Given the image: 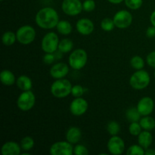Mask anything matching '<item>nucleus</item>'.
<instances>
[{
	"instance_id": "16",
	"label": "nucleus",
	"mask_w": 155,
	"mask_h": 155,
	"mask_svg": "<svg viewBox=\"0 0 155 155\" xmlns=\"http://www.w3.org/2000/svg\"><path fill=\"white\" fill-rule=\"evenodd\" d=\"M21 147L17 142H7L2 145L1 153L2 155H19L21 154Z\"/></svg>"
},
{
	"instance_id": "1",
	"label": "nucleus",
	"mask_w": 155,
	"mask_h": 155,
	"mask_svg": "<svg viewBox=\"0 0 155 155\" xmlns=\"http://www.w3.org/2000/svg\"><path fill=\"white\" fill-rule=\"evenodd\" d=\"M36 24L45 30L54 28L59 22L58 12L51 7H45L37 12L35 18Z\"/></svg>"
},
{
	"instance_id": "13",
	"label": "nucleus",
	"mask_w": 155,
	"mask_h": 155,
	"mask_svg": "<svg viewBox=\"0 0 155 155\" xmlns=\"http://www.w3.org/2000/svg\"><path fill=\"white\" fill-rule=\"evenodd\" d=\"M136 107L142 116H148L154 110V101L150 97H144L139 100Z\"/></svg>"
},
{
	"instance_id": "6",
	"label": "nucleus",
	"mask_w": 155,
	"mask_h": 155,
	"mask_svg": "<svg viewBox=\"0 0 155 155\" xmlns=\"http://www.w3.org/2000/svg\"><path fill=\"white\" fill-rule=\"evenodd\" d=\"M36 102V97L31 90L24 91L17 100V105L20 110L27 111L32 109Z\"/></svg>"
},
{
	"instance_id": "20",
	"label": "nucleus",
	"mask_w": 155,
	"mask_h": 155,
	"mask_svg": "<svg viewBox=\"0 0 155 155\" xmlns=\"http://www.w3.org/2000/svg\"><path fill=\"white\" fill-rule=\"evenodd\" d=\"M0 80L5 86H12L15 83V74L8 70H3L0 74Z\"/></svg>"
},
{
	"instance_id": "42",
	"label": "nucleus",
	"mask_w": 155,
	"mask_h": 155,
	"mask_svg": "<svg viewBox=\"0 0 155 155\" xmlns=\"http://www.w3.org/2000/svg\"><path fill=\"white\" fill-rule=\"evenodd\" d=\"M21 155H29V153H23Z\"/></svg>"
},
{
	"instance_id": "38",
	"label": "nucleus",
	"mask_w": 155,
	"mask_h": 155,
	"mask_svg": "<svg viewBox=\"0 0 155 155\" xmlns=\"http://www.w3.org/2000/svg\"><path fill=\"white\" fill-rule=\"evenodd\" d=\"M146 36L148 38H154L155 37V27L151 26L149 27L146 30Z\"/></svg>"
},
{
	"instance_id": "27",
	"label": "nucleus",
	"mask_w": 155,
	"mask_h": 155,
	"mask_svg": "<svg viewBox=\"0 0 155 155\" xmlns=\"http://www.w3.org/2000/svg\"><path fill=\"white\" fill-rule=\"evenodd\" d=\"M130 64L132 68L136 70H142L145 66V61L140 56H134L130 60Z\"/></svg>"
},
{
	"instance_id": "21",
	"label": "nucleus",
	"mask_w": 155,
	"mask_h": 155,
	"mask_svg": "<svg viewBox=\"0 0 155 155\" xmlns=\"http://www.w3.org/2000/svg\"><path fill=\"white\" fill-rule=\"evenodd\" d=\"M56 28H57V30L58 31L59 33L62 35H65V36L71 34L73 30L72 25H71V23L68 21H65V20L59 21L57 26H56Z\"/></svg>"
},
{
	"instance_id": "12",
	"label": "nucleus",
	"mask_w": 155,
	"mask_h": 155,
	"mask_svg": "<svg viewBox=\"0 0 155 155\" xmlns=\"http://www.w3.org/2000/svg\"><path fill=\"white\" fill-rule=\"evenodd\" d=\"M89 104L86 99L82 97L76 98L70 105V111L74 116H82L84 114L87 110Z\"/></svg>"
},
{
	"instance_id": "30",
	"label": "nucleus",
	"mask_w": 155,
	"mask_h": 155,
	"mask_svg": "<svg viewBox=\"0 0 155 155\" xmlns=\"http://www.w3.org/2000/svg\"><path fill=\"white\" fill-rule=\"evenodd\" d=\"M145 149L140 145H133L128 148L127 151V155H144Z\"/></svg>"
},
{
	"instance_id": "44",
	"label": "nucleus",
	"mask_w": 155,
	"mask_h": 155,
	"mask_svg": "<svg viewBox=\"0 0 155 155\" xmlns=\"http://www.w3.org/2000/svg\"><path fill=\"white\" fill-rule=\"evenodd\" d=\"M1 1H3V0H1Z\"/></svg>"
},
{
	"instance_id": "25",
	"label": "nucleus",
	"mask_w": 155,
	"mask_h": 155,
	"mask_svg": "<svg viewBox=\"0 0 155 155\" xmlns=\"http://www.w3.org/2000/svg\"><path fill=\"white\" fill-rule=\"evenodd\" d=\"M2 43L6 46H10L13 45L17 40L16 33H13L12 31H7L3 33L2 37Z\"/></svg>"
},
{
	"instance_id": "14",
	"label": "nucleus",
	"mask_w": 155,
	"mask_h": 155,
	"mask_svg": "<svg viewBox=\"0 0 155 155\" xmlns=\"http://www.w3.org/2000/svg\"><path fill=\"white\" fill-rule=\"evenodd\" d=\"M76 28L81 35L88 36L93 32L94 24L88 18H81L77 22Z\"/></svg>"
},
{
	"instance_id": "18",
	"label": "nucleus",
	"mask_w": 155,
	"mask_h": 155,
	"mask_svg": "<svg viewBox=\"0 0 155 155\" xmlns=\"http://www.w3.org/2000/svg\"><path fill=\"white\" fill-rule=\"evenodd\" d=\"M153 141L152 134L148 130L142 131L138 136V142L144 149H147L151 146Z\"/></svg>"
},
{
	"instance_id": "22",
	"label": "nucleus",
	"mask_w": 155,
	"mask_h": 155,
	"mask_svg": "<svg viewBox=\"0 0 155 155\" xmlns=\"http://www.w3.org/2000/svg\"><path fill=\"white\" fill-rule=\"evenodd\" d=\"M139 124L143 130L148 131H151L155 128V120L151 117H149V115L144 116V117L141 118Z\"/></svg>"
},
{
	"instance_id": "8",
	"label": "nucleus",
	"mask_w": 155,
	"mask_h": 155,
	"mask_svg": "<svg viewBox=\"0 0 155 155\" xmlns=\"http://www.w3.org/2000/svg\"><path fill=\"white\" fill-rule=\"evenodd\" d=\"M113 20L115 27L119 29H126L131 25L133 22V15L128 11L121 10L115 14Z\"/></svg>"
},
{
	"instance_id": "43",
	"label": "nucleus",
	"mask_w": 155,
	"mask_h": 155,
	"mask_svg": "<svg viewBox=\"0 0 155 155\" xmlns=\"http://www.w3.org/2000/svg\"><path fill=\"white\" fill-rule=\"evenodd\" d=\"M154 77H155V72H154Z\"/></svg>"
},
{
	"instance_id": "40",
	"label": "nucleus",
	"mask_w": 155,
	"mask_h": 155,
	"mask_svg": "<svg viewBox=\"0 0 155 155\" xmlns=\"http://www.w3.org/2000/svg\"><path fill=\"white\" fill-rule=\"evenodd\" d=\"M145 154L146 155H155V150L150 149V148H147L145 151Z\"/></svg>"
},
{
	"instance_id": "32",
	"label": "nucleus",
	"mask_w": 155,
	"mask_h": 155,
	"mask_svg": "<svg viewBox=\"0 0 155 155\" xmlns=\"http://www.w3.org/2000/svg\"><path fill=\"white\" fill-rule=\"evenodd\" d=\"M125 5L132 10H137L142 5L143 0H124Z\"/></svg>"
},
{
	"instance_id": "34",
	"label": "nucleus",
	"mask_w": 155,
	"mask_h": 155,
	"mask_svg": "<svg viewBox=\"0 0 155 155\" xmlns=\"http://www.w3.org/2000/svg\"><path fill=\"white\" fill-rule=\"evenodd\" d=\"M95 2L94 0H86L83 3V8L85 12H91L95 10Z\"/></svg>"
},
{
	"instance_id": "41",
	"label": "nucleus",
	"mask_w": 155,
	"mask_h": 155,
	"mask_svg": "<svg viewBox=\"0 0 155 155\" xmlns=\"http://www.w3.org/2000/svg\"><path fill=\"white\" fill-rule=\"evenodd\" d=\"M109 2L112 3V4H120V3L122 2L124 0H107Z\"/></svg>"
},
{
	"instance_id": "11",
	"label": "nucleus",
	"mask_w": 155,
	"mask_h": 155,
	"mask_svg": "<svg viewBox=\"0 0 155 155\" xmlns=\"http://www.w3.org/2000/svg\"><path fill=\"white\" fill-rule=\"evenodd\" d=\"M107 150L113 155H120L124 153L125 149L124 141L117 136H112L107 142Z\"/></svg>"
},
{
	"instance_id": "23",
	"label": "nucleus",
	"mask_w": 155,
	"mask_h": 155,
	"mask_svg": "<svg viewBox=\"0 0 155 155\" xmlns=\"http://www.w3.org/2000/svg\"><path fill=\"white\" fill-rule=\"evenodd\" d=\"M73 48H74V42L72 40L70 39H64L59 42L58 44V48L61 53H68L70 51H72Z\"/></svg>"
},
{
	"instance_id": "2",
	"label": "nucleus",
	"mask_w": 155,
	"mask_h": 155,
	"mask_svg": "<svg viewBox=\"0 0 155 155\" xmlns=\"http://www.w3.org/2000/svg\"><path fill=\"white\" fill-rule=\"evenodd\" d=\"M72 87V84L68 80L58 79L51 84V92L55 98H63L71 94Z\"/></svg>"
},
{
	"instance_id": "4",
	"label": "nucleus",
	"mask_w": 155,
	"mask_h": 155,
	"mask_svg": "<svg viewBox=\"0 0 155 155\" xmlns=\"http://www.w3.org/2000/svg\"><path fill=\"white\" fill-rule=\"evenodd\" d=\"M87 59L88 55L86 51L82 48H78L71 53L68 62L73 69L80 70L84 68L86 64Z\"/></svg>"
},
{
	"instance_id": "3",
	"label": "nucleus",
	"mask_w": 155,
	"mask_h": 155,
	"mask_svg": "<svg viewBox=\"0 0 155 155\" xmlns=\"http://www.w3.org/2000/svg\"><path fill=\"white\" fill-rule=\"evenodd\" d=\"M151 78L147 71L144 70H138L131 76L130 79V84L133 89L136 90H142L145 89L149 85Z\"/></svg>"
},
{
	"instance_id": "26",
	"label": "nucleus",
	"mask_w": 155,
	"mask_h": 155,
	"mask_svg": "<svg viewBox=\"0 0 155 155\" xmlns=\"http://www.w3.org/2000/svg\"><path fill=\"white\" fill-rule=\"evenodd\" d=\"M34 146V140L30 136H26L21 142V149L25 151H30Z\"/></svg>"
},
{
	"instance_id": "29",
	"label": "nucleus",
	"mask_w": 155,
	"mask_h": 155,
	"mask_svg": "<svg viewBox=\"0 0 155 155\" xmlns=\"http://www.w3.org/2000/svg\"><path fill=\"white\" fill-rule=\"evenodd\" d=\"M114 21L113 19H110V18H104L101 22V28L104 31H111V30H114Z\"/></svg>"
},
{
	"instance_id": "9",
	"label": "nucleus",
	"mask_w": 155,
	"mask_h": 155,
	"mask_svg": "<svg viewBox=\"0 0 155 155\" xmlns=\"http://www.w3.org/2000/svg\"><path fill=\"white\" fill-rule=\"evenodd\" d=\"M49 151L51 155H71L74 148L72 144L68 141H60L51 145Z\"/></svg>"
},
{
	"instance_id": "5",
	"label": "nucleus",
	"mask_w": 155,
	"mask_h": 155,
	"mask_svg": "<svg viewBox=\"0 0 155 155\" xmlns=\"http://www.w3.org/2000/svg\"><path fill=\"white\" fill-rule=\"evenodd\" d=\"M36 34V30L33 27L30 25L22 26L16 32L17 40L23 45H28L34 41Z\"/></svg>"
},
{
	"instance_id": "15",
	"label": "nucleus",
	"mask_w": 155,
	"mask_h": 155,
	"mask_svg": "<svg viewBox=\"0 0 155 155\" xmlns=\"http://www.w3.org/2000/svg\"><path fill=\"white\" fill-rule=\"evenodd\" d=\"M69 73V68L64 63H57L53 65L50 69V75L56 80L64 78Z\"/></svg>"
},
{
	"instance_id": "17",
	"label": "nucleus",
	"mask_w": 155,
	"mask_h": 155,
	"mask_svg": "<svg viewBox=\"0 0 155 155\" xmlns=\"http://www.w3.org/2000/svg\"><path fill=\"white\" fill-rule=\"evenodd\" d=\"M82 137V133L80 129H79L78 127H72L70 129H68V130L66 133V139L68 142H69L70 143H71L72 145L74 144L78 143L80 141Z\"/></svg>"
},
{
	"instance_id": "31",
	"label": "nucleus",
	"mask_w": 155,
	"mask_h": 155,
	"mask_svg": "<svg viewBox=\"0 0 155 155\" xmlns=\"http://www.w3.org/2000/svg\"><path fill=\"white\" fill-rule=\"evenodd\" d=\"M142 127L139 122H132L129 127V131L130 133L133 136H138L142 132Z\"/></svg>"
},
{
	"instance_id": "36",
	"label": "nucleus",
	"mask_w": 155,
	"mask_h": 155,
	"mask_svg": "<svg viewBox=\"0 0 155 155\" xmlns=\"http://www.w3.org/2000/svg\"><path fill=\"white\" fill-rule=\"evenodd\" d=\"M55 60V55L54 53H45L43 57V61L45 64H51Z\"/></svg>"
},
{
	"instance_id": "19",
	"label": "nucleus",
	"mask_w": 155,
	"mask_h": 155,
	"mask_svg": "<svg viewBox=\"0 0 155 155\" xmlns=\"http://www.w3.org/2000/svg\"><path fill=\"white\" fill-rule=\"evenodd\" d=\"M17 86L22 91H29L33 86L31 79L26 75H21L18 78L16 81Z\"/></svg>"
},
{
	"instance_id": "35",
	"label": "nucleus",
	"mask_w": 155,
	"mask_h": 155,
	"mask_svg": "<svg viewBox=\"0 0 155 155\" xmlns=\"http://www.w3.org/2000/svg\"><path fill=\"white\" fill-rule=\"evenodd\" d=\"M74 154L76 155H87L89 154V151L84 145H77L74 148Z\"/></svg>"
},
{
	"instance_id": "24",
	"label": "nucleus",
	"mask_w": 155,
	"mask_h": 155,
	"mask_svg": "<svg viewBox=\"0 0 155 155\" xmlns=\"http://www.w3.org/2000/svg\"><path fill=\"white\" fill-rule=\"evenodd\" d=\"M141 116L137 107H130L126 112V117L130 122H139L141 120Z\"/></svg>"
},
{
	"instance_id": "39",
	"label": "nucleus",
	"mask_w": 155,
	"mask_h": 155,
	"mask_svg": "<svg viewBox=\"0 0 155 155\" xmlns=\"http://www.w3.org/2000/svg\"><path fill=\"white\" fill-rule=\"evenodd\" d=\"M150 21H151L152 26L155 27V11H154V12L151 13V17H150Z\"/></svg>"
},
{
	"instance_id": "33",
	"label": "nucleus",
	"mask_w": 155,
	"mask_h": 155,
	"mask_svg": "<svg viewBox=\"0 0 155 155\" xmlns=\"http://www.w3.org/2000/svg\"><path fill=\"white\" fill-rule=\"evenodd\" d=\"M84 94V88L80 85H75L72 87L71 90V95L75 98H80L83 96Z\"/></svg>"
},
{
	"instance_id": "7",
	"label": "nucleus",
	"mask_w": 155,
	"mask_h": 155,
	"mask_svg": "<svg viewBox=\"0 0 155 155\" xmlns=\"http://www.w3.org/2000/svg\"><path fill=\"white\" fill-rule=\"evenodd\" d=\"M59 39L54 32L46 33L42 39V49L45 53H54L58 48Z\"/></svg>"
},
{
	"instance_id": "28",
	"label": "nucleus",
	"mask_w": 155,
	"mask_h": 155,
	"mask_svg": "<svg viewBox=\"0 0 155 155\" xmlns=\"http://www.w3.org/2000/svg\"><path fill=\"white\" fill-rule=\"evenodd\" d=\"M107 130L111 136H117L120 131V126L117 121H110L107 124Z\"/></svg>"
},
{
	"instance_id": "10",
	"label": "nucleus",
	"mask_w": 155,
	"mask_h": 155,
	"mask_svg": "<svg viewBox=\"0 0 155 155\" xmlns=\"http://www.w3.org/2000/svg\"><path fill=\"white\" fill-rule=\"evenodd\" d=\"M61 8L63 12L69 16H76L83 10V3L80 0H64Z\"/></svg>"
},
{
	"instance_id": "37",
	"label": "nucleus",
	"mask_w": 155,
	"mask_h": 155,
	"mask_svg": "<svg viewBox=\"0 0 155 155\" xmlns=\"http://www.w3.org/2000/svg\"><path fill=\"white\" fill-rule=\"evenodd\" d=\"M146 61L150 67L155 68V51H151L148 54L146 58Z\"/></svg>"
}]
</instances>
